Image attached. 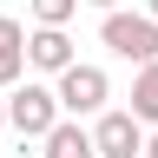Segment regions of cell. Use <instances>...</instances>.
I'll return each instance as SVG.
<instances>
[{"label":"cell","mask_w":158,"mask_h":158,"mask_svg":"<svg viewBox=\"0 0 158 158\" xmlns=\"http://www.w3.org/2000/svg\"><path fill=\"white\" fill-rule=\"evenodd\" d=\"M99 40H106L118 59H132V66L158 59V20H152V13H118V7H106V20H99Z\"/></svg>","instance_id":"cell-1"},{"label":"cell","mask_w":158,"mask_h":158,"mask_svg":"<svg viewBox=\"0 0 158 158\" xmlns=\"http://www.w3.org/2000/svg\"><path fill=\"white\" fill-rule=\"evenodd\" d=\"M53 118H59V92H53V86H33V79H27V86L13 79V92H7V125H13L20 138H46Z\"/></svg>","instance_id":"cell-2"},{"label":"cell","mask_w":158,"mask_h":158,"mask_svg":"<svg viewBox=\"0 0 158 158\" xmlns=\"http://www.w3.org/2000/svg\"><path fill=\"white\" fill-rule=\"evenodd\" d=\"M59 79V112H73V118H86V112H106V99H112V79L106 73H99V66H79V59H73V66L66 73H53Z\"/></svg>","instance_id":"cell-3"},{"label":"cell","mask_w":158,"mask_h":158,"mask_svg":"<svg viewBox=\"0 0 158 158\" xmlns=\"http://www.w3.org/2000/svg\"><path fill=\"white\" fill-rule=\"evenodd\" d=\"M92 145H99V158H145V118H138L132 106L125 112H99Z\"/></svg>","instance_id":"cell-4"},{"label":"cell","mask_w":158,"mask_h":158,"mask_svg":"<svg viewBox=\"0 0 158 158\" xmlns=\"http://www.w3.org/2000/svg\"><path fill=\"white\" fill-rule=\"evenodd\" d=\"M27 66H40V73H66V66H73V40H66V27H40V33H27Z\"/></svg>","instance_id":"cell-5"},{"label":"cell","mask_w":158,"mask_h":158,"mask_svg":"<svg viewBox=\"0 0 158 158\" xmlns=\"http://www.w3.org/2000/svg\"><path fill=\"white\" fill-rule=\"evenodd\" d=\"M40 145H46L40 158H99V145H92V132L79 125V118H53Z\"/></svg>","instance_id":"cell-6"},{"label":"cell","mask_w":158,"mask_h":158,"mask_svg":"<svg viewBox=\"0 0 158 158\" xmlns=\"http://www.w3.org/2000/svg\"><path fill=\"white\" fill-rule=\"evenodd\" d=\"M20 73H27V27L0 13V86H13Z\"/></svg>","instance_id":"cell-7"},{"label":"cell","mask_w":158,"mask_h":158,"mask_svg":"<svg viewBox=\"0 0 158 158\" xmlns=\"http://www.w3.org/2000/svg\"><path fill=\"white\" fill-rule=\"evenodd\" d=\"M132 112L145 118V125H158V59H145L132 79Z\"/></svg>","instance_id":"cell-8"},{"label":"cell","mask_w":158,"mask_h":158,"mask_svg":"<svg viewBox=\"0 0 158 158\" xmlns=\"http://www.w3.org/2000/svg\"><path fill=\"white\" fill-rule=\"evenodd\" d=\"M73 13H79V0H33V20H40V27H66Z\"/></svg>","instance_id":"cell-9"},{"label":"cell","mask_w":158,"mask_h":158,"mask_svg":"<svg viewBox=\"0 0 158 158\" xmlns=\"http://www.w3.org/2000/svg\"><path fill=\"white\" fill-rule=\"evenodd\" d=\"M145 158H158V132H152V138H145Z\"/></svg>","instance_id":"cell-10"},{"label":"cell","mask_w":158,"mask_h":158,"mask_svg":"<svg viewBox=\"0 0 158 158\" xmlns=\"http://www.w3.org/2000/svg\"><path fill=\"white\" fill-rule=\"evenodd\" d=\"M0 132H7V99H0Z\"/></svg>","instance_id":"cell-11"},{"label":"cell","mask_w":158,"mask_h":158,"mask_svg":"<svg viewBox=\"0 0 158 158\" xmlns=\"http://www.w3.org/2000/svg\"><path fill=\"white\" fill-rule=\"evenodd\" d=\"M86 7H118V0H86Z\"/></svg>","instance_id":"cell-12"},{"label":"cell","mask_w":158,"mask_h":158,"mask_svg":"<svg viewBox=\"0 0 158 158\" xmlns=\"http://www.w3.org/2000/svg\"><path fill=\"white\" fill-rule=\"evenodd\" d=\"M145 13H152V20H158V0H145Z\"/></svg>","instance_id":"cell-13"}]
</instances>
